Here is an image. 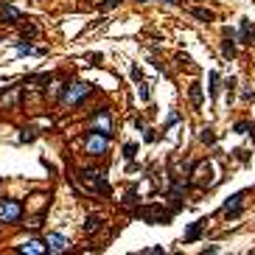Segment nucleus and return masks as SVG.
Instances as JSON below:
<instances>
[{
  "mask_svg": "<svg viewBox=\"0 0 255 255\" xmlns=\"http://www.w3.org/2000/svg\"><path fill=\"white\" fill-rule=\"evenodd\" d=\"M81 182L87 185L93 194H101V196L109 194V185H107L104 174H101V171H96V168H84V171H81Z\"/></svg>",
  "mask_w": 255,
  "mask_h": 255,
  "instance_id": "1",
  "label": "nucleus"
},
{
  "mask_svg": "<svg viewBox=\"0 0 255 255\" xmlns=\"http://www.w3.org/2000/svg\"><path fill=\"white\" fill-rule=\"evenodd\" d=\"M23 216V205L17 199H0V221L3 224H17Z\"/></svg>",
  "mask_w": 255,
  "mask_h": 255,
  "instance_id": "2",
  "label": "nucleus"
},
{
  "mask_svg": "<svg viewBox=\"0 0 255 255\" xmlns=\"http://www.w3.org/2000/svg\"><path fill=\"white\" fill-rule=\"evenodd\" d=\"M107 146H109V138H104V135H98V132L84 135V149H87V154H93V157H104Z\"/></svg>",
  "mask_w": 255,
  "mask_h": 255,
  "instance_id": "3",
  "label": "nucleus"
},
{
  "mask_svg": "<svg viewBox=\"0 0 255 255\" xmlns=\"http://www.w3.org/2000/svg\"><path fill=\"white\" fill-rule=\"evenodd\" d=\"M90 93H93V87H90V84H84V81H76V84H68V87H65V96H62V101H65V104H79V101H84Z\"/></svg>",
  "mask_w": 255,
  "mask_h": 255,
  "instance_id": "4",
  "label": "nucleus"
},
{
  "mask_svg": "<svg viewBox=\"0 0 255 255\" xmlns=\"http://www.w3.org/2000/svg\"><path fill=\"white\" fill-rule=\"evenodd\" d=\"M90 132H98V135H104V138H112V115H109V109H98Z\"/></svg>",
  "mask_w": 255,
  "mask_h": 255,
  "instance_id": "5",
  "label": "nucleus"
},
{
  "mask_svg": "<svg viewBox=\"0 0 255 255\" xmlns=\"http://www.w3.org/2000/svg\"><path fill=\"white\" fill-rule=\"evenodd\" d=\"M68 250H71V241L62 236V233H51V236L45 238V253L59 255V253H68Z\"/></svg>",
  "mask_w": 255,
  "mask_h": 255,
  "instance_id": "6",
  "label": "nucleus"
},
{
  "mask_svg": "<svg viewBox=\"0 0 255 255\" xmlns=\"http://www.w3.org/2000/svg\"><path fill=\"white\" fill-rule=\"evenodd\" d=\"M241 202H244V191L233 194L227 202H224V208H221V211H224V216H227V219H238V216H241Z\"/></svg>",
  "mask_w": 255,
  "mask_h": 255,
  "instance_id": "7",
  "label": "nucleus"
},
{
  "mask_svg": "<svg viewBox=\"0 0 255 255\" xmlns=\"http://www.w3.org/2000/svg\"><path fill=\"white\" fill-rule=\"evenodd\" d=\"M20 20H23V11L17 6H0V23L3 26H14Z\"/></svg>",
  "mask_w": 255,
  "mask_h": 255,
  "instance_id": "8",
  "label": "nucleus"
},
{
  "mask_svg": "<svg viewBox=\"0 0 255 255\" xmlns=\"http://www.w3.org/2000/svg\"><path fill=\"white\" fill-rule=\"evenodd\" d=\"M17 253H26V255H45V241H39V238H28V241L17 244Z\"/></svg>",
  "mask_w": 255,
  "mask_h": 255,
  "instance_id": "9",
  "label": "nucleus"
},
{
  "mask_svg": "<svg viewBox=\"0 0 255 255\" xmlns=\"http://www.w3.org/2000/svg\"><path fill=\"white\" fill-rule=\"evenodd\" d=\"M202 227H205V219L194 221V224H191V227L185 230V244H194L196 238H199V233H202Z\"/></svg>",
  "mask_w": 255,
  "mask_h": 255,
  "instance_id": "10",
  "label": "nucleus"
},
{
  "mask_svg": "<svg viewBox=\"0 0 255 255\" xmlns=\"http://www.w3.org/2000/svg\"><path fill=\"white\" fill-rule=\"evenodd\" d=\"M255 36V23H250V20H241V34H238V39L241 42H250Z\"/></svg>",
  "mask_w": 255,
  "mask_h": 255,
  "instance_id": "11",
  "label": "nucleus"
},
{
  "mask_svg": "<svg viewBox=\"0 0 255 255\" xmlns=\"http://www.w3.org/2000/svg\"><path fill=\"white\" fill-rule=\"evenodd\" d=\"M101 224H104V219H101V216H96V213H90V216H87V221H84V233L101 230Z\"/></svg>",
  "mask_w": 255,
  "mask_h": 255,
  "instance_id": "12",
  "label": "nucleus"
},
{
  "mask_svg": "<svg viewBox=\"0 0 255 255\" xmlns=\"http://www.w3.org/2000/svg\"><path fill=\"white\" fill-rule=\"evenodd\" d=\"M221 56H224V59H233V56H236V45H233V34H230V31H227L224 45H221Z\"/></svg>",
  "mask_w": 255,
  "mask_h": 255,
  "instance_id": "13",
  "label": "nucleus"
},
{
  "mask_svg": "<svg viewBox=\"0 0 255 255\" xmlns=\"http://www.w3.org/2000/svg\"><path fill=\"white\" fill-rule=\"evenodd\" d=\"M191 101H194L196 109L202 107V84H199V81H194V84H191Z\"/></svg>",
  "mask_w": 255,
  "mask_h": 255,
  "instance_id": "14",
  "label": "nucleus"
},
{
  "mask_svg": "<svg viewBox=\"0 0 255 255\" xmlns=\"http://www.w3.org/2000/svg\"><path fill=\"white\" fill-rule=\"evenodd\" d=\"M191 14H194L199 23H211V20H213V11H208V9H196V6L191 9Z\"/></svg>",
  "mask_w": 255,
  "mask_h": 255,
  "instance_id": "15",
  "label": "nucleus"
},
{
  "mask_svg": "<svg viewBox=\"0 0 255 255\" xmlns=\"http://www.w3.org/2000/svg\"><path fill=\"white\" fill-rule=\"evenodd\" d=\"M199 141H202V143H208V146H213V143H216V135H213V129H211V126H208V129H202Z\"/></svg>",
  "mask_w": 255,
  "mask_h": 255,
  "instance_id": "16",
  "label": "nucleus"
},
{
  "mask_svg": "<svg viewBox=\"0 0 255 255\" xmlns=\"http://www.w3.org/2000/svg\"><path fill=\"white\" fill-rule=\"evenodd\" d=\"M216 93H219V73L211 71V98H216Z\"/></svg>",
  "mask_w": 255,
  "mask_h": 255,
  "instance_id": "17",
  "label": "nucleus"
},
{
  "mask_svg": "<svg viewBox=\"0 0 255 255\" xmlns=\"http://www.w3.org/2000/svg\"><path fill=\"white\" fill-rule=\"evenodd\" d=\"M138 202H141V199H138V191L132 188V191L126 194V199H123V205H126V208H132V205H138Z\"/></svg>",
  "mask_w": 255,
  "mask_h": 255,
  "instance_id": "18",
  "label": "nucleus"
},
{
  "mask_svg": "<svg viewBox=\"0 0 255 255\" xmlns=\"http://www.w3.org/2000/svg\"><path fill=\"white\" fill-rule=\"evenodd\" d=\"M135 151H138V143H126V146H123V157L132 160V157H135Z\"/></svg>",
  "mask_w": 255,
  "mask_h": 255,
  "instance_id": "19",
  "label": "nucleus"
},
{
  "mask_svg": "<svg viewBox=\"0 0 255 255\" xmlns=\"http://www.w3.org/2000/svg\"><path fill=\"white\" fill-rule=\"evenodd\" d=\"M17 53H20V56H26V53H34V48H31V42H20Z\"/></svg>",
  "mask_w": 255,
  "mask_h": 255,
  "instance_id": "20",
  "label": "nucleus"
},
{
  "mask_svg": "<svg viewBox=\"0 0 255 255\" xmlns=\"http://www.w3.org/2000/svg\"><path fill=\"white\" fill-rule=\"evenodd\" d=\"M250 129H253V123H247V121H238V123H236V132H238V135L250 132Z\"/></svg>",
  "mask_w": 255,
  "mask_h": 255,
  "instance_id": "21",
  "label": "nucleus"
},
{
  "mask_svg": "<svg viewBox=\"0 0 255 255\" xmlns=\"http://www.w3.org/2000/svg\"><path fill=\"white\" fill-rule=\"evenodd\" d=\"M34 138H36V129H26V132L20 135V141H23V143H28V141H34Z\"/></svg>",
  "mask_w": 255,
  "mask_h": 255,
  "instance_id": "22",
  "label": "nucleus"
},
{
  "mask_svg": "<svg viewBox=\"0 0 255 255\" xmlns=\"http://www.w3.org/2000/svg\"><path fill=\"white\" fill-rule=\"evenodd\" d=\"M23 36H36V26H34V23L23 26Z\"/></svg>",
  "mask_w": 255,
  "mask_h": 255,
  "instance_id": "23",
  "label": "nucleus"
},
{
  "mask_svg": "<svg viewBox=\"0 0 255 255\" xmlns=\"http://www.w3.org/2000/svg\"><path fill=\"white\" fill-rule=\"evenodd\" d=\"M174 123H180V115H177V112H171V118H168V123H166V126H163V132H168V129H171Z\"/></svg>",
  "mask_w": 255,
  "mask_h": 255,
  "instance_id": "24",
  "label": "nucleus"
},
{
  "mask_svg": "<svg viewBox=\"0 0 255 255\" xmlns=\"http://www.w3.org/2000/svg\"><path fill=\"white\" fill-rule=\"evenodd\" d=\"M118 3H121V0H101V6H98V9H115V6H118Z\"/></svg>",
  "mask_w": 255,
  "mask_h": 255,
  "instance_id": "25",
  "label": "nucleus"
},
{
  "mask_svg": "<svg viewBox=\"0 0 255 255\" xmlns=\"http://www.w3.org/2000/svg\"><path fill=\"white\" fill-rule=\"evenodd\" d=\"M157 253H163V247H146L143 250V255H157Z\"/></svg>",
  "mask_w": 255,
  "mask_h": 255,
  "instance_id": "26",
  "label": "nucleus"
},
{
  "mask_svg": "<svg viewBox=\"0 0 255 255\" xmlns=\"http://www.w3.org/2000/svg\"><path fill=\"white\" fill-rule=\"evenodd\" d=\"M141 98L143 101H149V87H146V84H141Z\"/></svg>",
  "mask_w": 255,
  "mask_h": 255,
  "instance_id": "27",
  "label": "nucleus"
},
{
  "mask_svg": "<svg viewBox=\"0 0 255 255\" xmlns=\"http://www.w3.org/2000/svg\"><path fill=\"white\" fill-rule=\"evenodd\" d=\"M168 6H180V0H166Z\"/></svg>",
  "mask_w": 255,
  "mask_h": 255,
  "instance_id": "28",
  "label": "nucleus"
}]
</instances>
